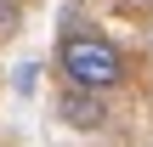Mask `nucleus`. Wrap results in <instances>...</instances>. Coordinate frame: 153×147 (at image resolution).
Returning a JSON list of instances; mask_svg holds the SVG:
<instances>
[{
	"instance_id": "f257e3e1",
	"label": "nucleus",
	"mask_w": 153,
	"mask_h": 147,
	"mask_svg": "<svg viewBox=\"0 0 153 147\" xmlns=\"http://www.w3.org/2000/svg\"><path fill=\"white\" fill-rule=\"evenodd\" d=\"M57 62H62V74H68L74 91H97V96H102V91H114V85L125 79V57H119V45L102 40V34H62Z\"/></svg>"
},
{
	"instance_id": "f03ea898",
	"label": "nucleus",
	"mask_w": 153,
	"mask_h": 147,
	"mask_svg": "<svg viewBox=\"0 0 153 147\" xmlns=\"http://www.w3.org/2000/svg\"><path fill=\"white\" fill-rule=\"evenodd\" d=\"M57 119L74 125V130H102V125H108V102H102L97 91H74V85H68V91L57 96Z\"/></svg>"
},
{
	"instance_id": "7ed1b4c3",
	"label": "nucleus",
	"mask_w": 153,
	"mask_h": 147,
	"mask_svg": "<svg viewBox=\"0 0 153 147\" xmlns=\"http://www.w3.org/2000/svg\"><path fill=\"white\" fill-rule=\"evenodd\" d=\"M17 17H23V0H0V34H11Z\"/></svg>"
}]
</instances>
